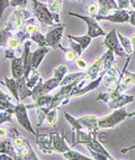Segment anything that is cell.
Segmentation results:
<instances>
[{"instance_id":"28","label":"cell","mask_w":135,"mask_h":160,"mask_svg":"<svg viewBox=\"0 0 135 160\" xmlns=\"http://www.w3.org/2000/svg\"><path fill=\"white\" fill-rule=\"evenodd\" d=\"M40 79H41V74L37 69H32V71L29 73L28 78L26 79V83H27L28 88H31V89L34 88V87L37 85L38 81H40Z\"/></svg>"},{"instance_id":"44","label":"cell","mask_w":135,"mask_h":160,"mask_svg":"<svg viewBox=\"0 0 135 160\" xmlns=\"http://www.w3.org/2000/svg\"><path fill=\"white\" fill-rule=\"evenodd\" d=\"M116 3H117L118 9H126V10H129V8H131L129 0H116Z\"/></svg>"},{"instance_id":"20","label":"cell","mask_w":135,"mask_h":160,"mask_svg":"<svg viewBox=\"0 0 135 160\" xmlns=\"http://www.w3.org/2000/svg\"><path fill=\"white\" fill-rule=\"evenodd\" d=\"M17 80V88H18V95H19V100H25L26 98L31 97V90L32 89L28 88L27 83H26V79L24 76L18 78Z\"/></svg>"},{"instance_id":"21","label":"cell","mask_w":135,"mask_h":160,"mask_svg":"<svg viewBox=\"0 0 135 160\" xmlns=\"http://www.w3.org/2000/svg\"><path fill=\"white\" fill-rule=\"evenodd\" d=\"M0 152L10 156V157L12 158V160L14 159L18 160L17 153H16L14 147H12V138H8V139H5V140L0 141Z\"/></svg>"},{"instance_id":"12","label":"cell","mask_w":135,"mask_h":160,"mask_svg":"<svg viewBox=\"0 0 135 160\" xmlns=\"http://www.w3.org/2000/svg\"><path fill=\"white\" fill-rule=\"evenodd\" d=\"M35 141L37 144L38 149L45 154H51L53 153L50 144V137H49V131L46 133H40V131L36 130V134H35Z\"/></svg>"},{"instance_id":"51","label":"cell","mask_w":135,"mask_h":160,"mask_svg":"<svg viewBox=\"0 0 135 160\" xmlns=\"http://www.w3.org/2000/svg\"><path fill=\"white\" fill-rule=\"evenodd\" d=\"M0 160H12V158L6 153H0Z\"/></svg>"},{"instance_id":"49","label":"cell","mask_w":135,"mask_h":160,"mask_svg":"<svg viewBox=\"0 0 135 160\" xmlns=\"http://www.w3.org/2000/svg\"><path fill=\"white\" fill-rule=\"evenodd\" d=\"M129 40H131V43H132L133 54H135V33H134V34L131 35V37H129Z\"/></svg>"},{"instance_id":"17","label":"cell","mask_w":135,"mask_h":160,"mask_svg":"<svg viewBox=\"0 0 135 160\" xmlns=\"http://www.w3.org/2000/svg\"><path fill=\"white\" fill-rule=\"evenodd\" d=\"M12 64H10V69H12V78L18 79L22 76H24V67H23V54H19L17 57H14L10 59Z\"/></svg>"},{"instance_id":"35","label":"cell","mask_w":135,"mask_h":160,"mask_svg":"<svg viewBox=\"0 0 135 160\" xmlns=\"http://www.w3.org/2000/svg\"><path fill=\"white\" fill-rule=\"evenodd\" d=\"M59 49L62 50L64 55V60L68 61V62H71V61H75V59L77 58V53H75L71 48H64L62 46V44H59Z\"/></svg>"},{"instance_id":"48","label":"cell","mask_w":135,"mask_h":160,"mask_svg":"<svg viewBox=\"0 0 135 160\" xmlns=\"http://www.w3.org/2000/svg\"><path fill=\"white\" fill-rule=\"evenodd\" d=\"M128 24L135 27V9L134 10H129V20Z\"/></svg>"},{"instance_id":"3","label":"cell","mask_w":135,"mask_h":160,"mask_svg":"<svg viewBox=\"0 0 135 160\" xmlns=\"http://www.w3.org/2000/svg\"><path fill=\"white\" fill-rule=\"evenodd\" d=\"M64 117L66 122L71 125L72 131H77V130H87L90 132L100 131V129L98 128V117L95 115H84L79 118H75L71 114L64 112Z\"/></svg>"},{"instance_id":"2","label":"cell","mask_w":135,"mask_h":160,"mask_svg":"<svg viewBox=\"0 0 135 160\" xmlns=\"http://www.w3.org/2000/svg\"><path fill=\"white\" fill-rule=\"evenodd\" d=\"M33 17V14L29 12L27 7L19 6L14 8V12L10 15L8 22H7L5 29L10 33H17L18 31L23 28L24 25L26 24V22Z\"/></svg>"},{"instance_id":"16","label":"cell","mask_w":135,"mask_h":160,"mask_svg":"<svg viewBox=\"0 0 135 160\" xmlns=\"http://www.w3.org/2000/svg\"><path fill=\"white\" fill-rule=\"evenodd\" d=\"M118 9L116 0H98V12L99 16L109 15L112 10Z\"/></svg>"},{"instance_id":"46","label":"cell","mask_w":135,"mask_h":160,"mask_svg":"<svg viewBox=\"0 0 135 160\" xmlns=\"http://www.w3.org/2000/svg\"><path fill=\"white\" fill-rule=\"evenodd\" d=\"M90 153L92 154V159H96V160H108L107 159V157L105 156V154L100 153V152L98 151H94V150H90Z\"/></svg>"},{"instance_id":"32","label":"cell","mask_w":135,"mask_h":160,"mask_svg":"<svg viewBox=\"0 0 135 160\" xmlns=\"http://www.w3.org/2000/svg\"><path fill=\"white\" fill-rule=\"evenodd\" d=\"M61 81L56 78L52 77L50 79H47L46 81H43V87H44V90H45L46 94H50V92L52 90H54L56 89L59 86H60Z\"/></svg>"},{"instance_id":"8","label":"cell","mask_w":135,"mask_h":160,"mask_svg":"<svg viewBox=\"0 0 135 160\" xmlns=\"http://www.w3.org/2000/svg\"><path fill=\"white\" fill-rule=\"evenodd\" d=\"M49 137H50V144H51L52 151L56 152V153H63V152L68 151L71 147L68 144L65 140V132L61 134L58 131H49Z\"/></svg>"},{"instance_id":"30","label":"cell","mask_w":135,"mask_h":160,"mask_svg":"<svg viewBox=\"0 0 135 160\" xmlns=\"http://www.w3.org/2000/svg\"><path fill=\"white\" fill-rule=\"evenodd\" d=\"M66 36L71 37L72 40H75V42H78V43L80 44L81 46H82V49L86 50L88 46L90 45V43H91V37L89 36V35H81V36H75V35H71V34H68Z\"/></svg>"},{"instance_id":"7","label":"cell","mask_w":135,"mask_h":160,"mask_svg":"<svg viewBox=\"0 0 135 160\" xmlns=\"http://www.w3.org/2000/svg\"><path fill=\"white\" fill-rule=\"evenodd\" d=\"M101 45L105 46L107 50H110L112 52H114V54L118 55V57H124L126 55V53L124 52L123 48L121 45V42L118 40L117 36V31L115 28H113L109 33H107L105 35V38L101 42Z\"/></svg>"},{"instance_id":"11","label":"cell","mask_w":135,"mask_h":160,"mask_svg":"<svg viewBox=\"0 0 135 160\" xmlns=\"http://www.w3.org/2000/svg\"><path fill=\"white\" fill-rule=\"evenodd\" d=\"M31 45H32V41L26 40L24 42L23 48V67H24V77L27 79L32 71V52H31Z\"/></svg>"},{"instance_id":"1","label":"cell","mask_w":135,"mask_h":160,"mask_svg":"<svg viewBox=\"0 0 135 160\" xmlns=\"http://www.w3.org/2000/svg\"><path fill=\"white\" fill-rule=\"evenodd\" d=\"M32 3V14L41 25L54 26L61 23L60 15H54L51 12L47 5L38 0H29Z\"/></svg>"},{"instance_id":"55","label":"cell","mask_w":135,"mask_h":160,"mask_svg":"<svg viewBox=\"0 0 135 160\" xmlns=\"http://www.w3.org/2000/svg\"><path fill=\"white\" fill-rule=\"evenodd\" d=\"M0 153H1V152H0Z\"/></svg>"},{"instance_id":"18","label":"cell","mask_w":135,"mask_h":160,"mask_svg":"<svg viewBox=\"0 0 135 160\" xmlns=\"http://www.w3.org/2000/svg\"><path fill=\"white\" fill-rule=\"evenodd\" d=\"M50 48H40L38 46L37 49L35 50L34 52H32V68L33 69H37L41 66L42 61L44 60L45 55L49 53Z\"/></svg>"},{"instance_id":"27","label":"cell","mask_w":135,"mask_h":160,"mask_svg":"<svg viewBox=\"0 0 135 160\" xmlns=\"http://www.w3.org/2000/svg\"><path fill=\"white\" fill-rule=\"evenodd\" d=\"M64 159H68V160H89L92 159L90 157H87L84 154H82L81 152H78L75 150H72V149H69L68 151L63 152L62 153Z\"/></svg>"},{"instance_id":"42","label":"cell","mask_w":135,"mask_h":160,"mask_svg":"<svg viewBox=\"0 0 135 160\" xmlns=\"http://www.w3.org/2000/svg\"><path fill=\"white\" fill-rule=\"evenodd\" d=\"M12 34V33L6 31L5 28H3L2 31H0V48H1V46H5V43H6L7 38H8Z\"/></svg>"},{"instance_id":"36","label":"cell","mask_w":135,"mask_h":160,"mask_svg":"<svg viewBox=\"0 0 135 160\" xmlns=\"http://www.w3.org/2000/svg\"><path fill=\"white\" fill-rule=\"evenodd\" d=\"M68 70H69L68 67L64 66V64L56 67V68H54V70H53V77L59 79L60 81H62V80L64 79V77L68 74Z\"/></svg>"},{"instance_id":"39","label":"cell","mask_w":135,"mask_h":160,"mask_svg":"<svg viewBox=\"0 0 135 160\" xmlns=\"http://www.w3.org/2000/svg\"><path fill=\"white\" fill-rule=\"evenodd\" d=\"M12 113L6 111V109H1L0 111V125L3 123H12Z\"/></svg>"},{"instance_id":"19","label":"cell","mask_w":135,"mask_h":160,"mask_svg":"<svg viewBox=\"0 0 135 160\" xmlns=\"http://www.w3.org/2000/svg\"><path fill=\"white\" fill-rule=\"evenodd\" d=\"M18 160H38L40 158L36 156L35 151L33 150V148L31 147L29 142H27L23 148L20 149L19 151L17 152Z\"/></svg>"},{"instance_id":"6","label":"cell","mask_w":135,"mask_h":160,"mask_svg":"<svg viewBox=\"0 0 135 160\" xmlns=\"http://www.w3.org/2000/svg\"><path fill=\"white\" fill-rule=\"evenodd\" d=\"M27 111H28V108L26 107L25 104H23L22 102H18V103L15 105L14 115H15V117H16V120H17L18 124H19L23 129H25L28 133H31V134H33L35 137L36 131L33 129L32 122L29 120Z\"/></svg>"},{"instance_id":"54","label":"cell","mask_w":135,"mask_h":160,"mask_svg":"<svg viewBox=\"0 0 135 160\" xmlns=\"http://www.w3.org/2000/svg\"><path fill=\"white\" fill-rule=\"evenodd\" d=\"M68 1H73V0H68ZM77 1H81V2H84L87 0H77Z\"/></svg>"},{"instance_id":"34","label":"cell","mask_w":135,"mask_h":160,"mask_svg":"<svg viewBox=\"0 0 135 160\" xmlns=\"http://www.w3.org/2000/svg\"><path fill=\"white\" fill-rule=\"evenodd\" d=\"M44 122L49 126H53V128H54L56 122H58V109L56 108L51 109V111L47 113V115H46Z\"/></svg>"},{"instance_id":"38","label":"cell","mask_w":135,"mask_h":160,"mask_svg":"<svg viewBox=\"0 0 135 160\" xmlns=\"http://www.w3.org/2000/svg\"><path fill=\"white\" fill-rule=\"evenodd\" d=\"M16 133H17V131L15 129L8 130L7 128H3V126L0 125V141L8 139V138H12L14 134H16Z\"/></svg>"},{"instance_id":"9","label":"cell","mask_w":135,"mask_h":160,"mask_svg":"<svg viewBox=\"0 0 135 160\" xmlns=\"http://www.w3.org/2000/svg\"><path fill=\"white\" fill-rule=\"evenodd\" d=\"M64 28H65L64 24H56V25L53 26V28L50 29L45 34L46 42H47V45H49L50 49H59V44L61 43L62 37H63Z\"/></svg>"},{"instance_id":"4","label":"cell","mask_w":135,"mask_h":160,"mask_svg":"<svg viewBox=\"0 0 135 160\" xmlns=\"http://www.w3.org/2000/svg\"><path fill=\"white\" fill-rule=\"evenodd\" d=\"M128 117V113L125 109V107H121L113 112L112 114L106 115V116L99 117L98 118V128L100 130L112 129L115 128L123 121H125Z\"/></svg>"},{"instance_id":"10","label":"cell","mask_w":135,"mask_h":160,"mask_svg":"<svg viewBox=\"0 0 135 160\" xmlns=\"http://www.w3.org/2000/svg\"><path fill=\"white\" fill-rule=\"evenodd\" d=\"M97 20H105V22H109L113 24H126L129 20V10L126 9H116L114 10L113 14L106 15V16H99L95 15L92 16Z\"/></svg>"},{"instance_id":"5","label":"cell","mask_w":135,"mask_h":160,"mask_svg":"<svg viewBox=\"0 0 135 160\" xmlns=\"http://www.w3.org/2000/svg\"><path fill=\"white\" fill-rule=\"evenodd\" d=\"M68 15L72 16V17L79 18L82 22H84L87 25V35H89L91 38H96V37H99V36H105L107 34L106 32L101 28V26L99 25L98 20L95 19L94 17H91V16H89V15L86 16V15H81L73 12H69Z\"/></svg>"},{"instance_id":"47","label":"cell","mask_w":135,"mask_h":160,"mask_svg":"<svg viewBox=\"0 0 135 160\" xmlns=\"http://www.w3.org/2000/svg\"><path fill=\"white\" fill-rule=\"evenodd\" d=\"M108 134L107 133H104V132H99L98 131V133H97V138H98V140H99V142H106L107 141V139H108Z\"/></svg>"},{"instance_id":"25","label":"cell","mask_w":135,"mask_h":160,"mask_svg":"<svg viewBox=\"0 0 135 160\" xmlns=\"http://www.w3.org/2000/svg\"><path fill=\"white\" fill-rule=\"evenodd\" d=\"M15 105H16V104L12 103V98L9 97L6 92H3L2 90L0 89V106H2L6 111L10 112V113H12V114H14Z\"/></svg>"},{"instance_id":"41","label":"cell","mask_w":135,"mask_h":160,"mask_svg":"<svg viewBox=\"0 0 135 160\" xmlns=\"http://www.w3.org/2000/svg\"><path fill=\"white\" fill-rule=\"evenodd\" d=\"M86 10H87V14L92 17V16L97 15V12H98V5H97V3H95V2H90L89 5H87Z\"/></svg>"},{"instance_id":"26","label":"cell","mask_w":135,"mask_h":160,"mask_svg":"<svg viewBox=\"0 0 135 160\" xmlns=\"http://www.w3.org/2000/svg\"><path fill=\"white\" fill-rule=\"evenodd\" d=\"M117 36H118V40L121 42V45L123 48L124 52L126 53V55H133V48H132V43H131V40H129V37H126L122 35L121 33H118L117 32Z\"/></svg>"},{"instance_id":"50","label":"cell","mask_w":135,"mask_h":160,"mask_svg":"<svg viewBox=\"0 0 135 160\" xmlns=\"http://www.w3.org/2000/svg\"><path fill=\"white\" fill-rule=\"evenodd\" d=\"M135 149V144L134 146H131V147H127V148H125V149H122V153L123 154H125V153H127L128 151H131V150H134Z\"/></svg>"},{"instance_id":"24","label":"cell","mask_w":135,"mask_h":160,"mask_svg":"<svg viewBox=\"0 0 135 160\" xmlns=\"http://www.w3.org/2000/svg\"><path fill=\"white\" fill-rule=\"evenodd\" d=\"M101 60H103V72H105L110 68V67L116 63L115 61V54L114 52H112L110 50H107L103 55H101Z\"/></svg>"},{"instance_id":"31","label":"cell","mask_w":135,"mask_h":160,"mask_svg":"<svg viewBox=\"0 0 135 160\" xmlns=\"http://www.w3.org/2000/svg\"><path fill=\"white\" fill-rule=\"evenodd\" d=\"M22 29H23L27 35H29V37H31L32 34H34V33L40 31V25H37V24L35 23L34 19H33V17H32L31 19H28L27 22H26V24L24 25V27Z\"/></svg>"},{"instance_id":"29","label":"cell","mask_w":135,"mask_h":160,"mask_svg":"<svg viewBox=\"0 0 135 160\" xmlns=\"http://www.w3.org/2000/svg\"><path fill=\"white\" fill-rule=\"evenodd\" d=\"M63 1L64 0H47L46 5L51 12H53L54 15H60L62 7H63Z\"/></svg>"},{"instance_id":"14","label":"cell","mask_w":135,"mask_h":160,"mask_svg":"<svg viewBox=\"0 0 135 160\" xmlns=\"http://www.w3.org/2000/svg\"><path fill=\"white\" fill-rule=\"evenodd\" d=\"M134 100V96L133 95H126V94H122L117 97L110 99L107 105L110 109H117L121 108V107H125L126 105L131 104Z\"/></svg>"},{"instance_id":"45","label":"cell","mask_w":135,"mask_h":160,"mask_svg":"<svg viewBox=\"0 0 135 160\" xmlns=\"http://www.w3.org/2000/svg\"><path fill=\"white\" fill-rule=\"evenodd\" d=\"M8 7H10V1L9 0H0V19L2 18L3 12Z\"/></svg>"},{"instance_id":"53","label":"cell","mask_w":135,"mask_h":160,"mask_svg":"<svg viewBox=\"0 0 135 160\" xmlns=\"http://www.w3.org/2000/svg\"><path fill=\"white\" fill-rule=\"evenodd\" d=\"M133 116H135V111L132 112V113H128V117H133Z\"/></svg>"},{"instance_id":"43","label":"cell","mask_w":135,"mask_h":160,"mask_svg":"<svg viewBox=\"0 0 135 160\" xmlns=\"http://www.w3.org/2000/svg\"><path fill=\"white\" fill-rule=\"evenodd\" d=\"M10 1V7H19V6H24V7H27L28 5L29 0H9Z\"/></svg>"},{"instance_id":"13","label":"cell","mask_w":135,"mask_h":160,"mask_svg":"<svg viewBox=\"0 0 135 160\" xmlns=\"http://www.w3.org/2000/svg\"><path fill=\"white\" fill-rule=\"evenodd\" d=\"M101 71H103V60H101V57L95 58L86 70V79H96L101 73Z\"/></svg>"},{"instance_id":"15","label":"cell","mask_w":135,"mask_h":160,"mask_svg":"<svg viewBox=\"0 0 135 160\" xmlns=\"http://www.w3.org/2000/svg\"><path fill=\"white\" fill-rule=\"evenodd\" d=\"M104 72L101 71V73L98 76L96 79H92V80H89V82L87 83L86 86H84L81 89H79L78 92H75V94L72 95V98L73 97H81V96H84V95H86L87 92H90L91 90H94V89L98 88L99 87V85L101 83V81H103V77H104Z\"/></svg>"},{"instance_id":"23","label":"cell","mask_w":135,"mask_h":160,"mask_svg":"<svg viewBox=\"0 0 135 160\" xmlns=\"http://www.w3.org/2000/svg\"><path fill=\"white\" fill-rule=\"evenodd\" d=\"M51 103H52V95L45 94L43 96H41L40 98H37L34 103L26 105V107L28 109H36V108H40V107H44V106H49Z\"/></svg>"},{"instance_id":"37","label":"cell","mask_w":135,"mask_h":160,"mask_svg":"<svg viewBox=\"0 0 135 160\" xmlns=\"http://www.w3.org/2000/svg\"><path fill=\"white\" fill-rule=\"evenodd\" d=\"M66 37H68V42H69L70 48H71V49L77 53V57H81L82 53H84V50L82 49V46L78 43V42H75V40H72L71 37H69V36H66Z\"/></svg>"},{"instance_id":"40","label":"cell","mask_w":135,"mask_h":160,"mask_svg":"<svg viewBox=\"0 0 135 160\" xmlns=\"http://www.w3.org/2000/svg\"><path fill=\"white\" fill-rule=\"evenodd\" d=\"M75 66H77L79 69H81V70H87V68H88V66H89V63L87 62V60H84V58H81V57L75 58Z\"/></svg>"},{"instance_id":"22","label":"cell","mask_w":135,"mask_h":160,"mask_svg":"<svg viewBox=\"0 0 135 160\" xmlns=\"http://www.w3.org/2000/svg\"><path fill=\"white\" fill-rule=\"evenodd\" d=\"M0 83H2L8 88V90L10 92L12 96L15 98L16 102H20L19 100V95H18V88H17V80L15 78H5L3 81H0Z\"/></svg>"},{"instance_id":"33","label":"cell","mask_w":135,"mask_h":160,"mask_svg":"<svg viewBox=\"0 0 135 160\" xmlns=\"http://www.w3.org/2000/svg\"><path fill=\"white\" fill-rule=\"evenodd\" d=\"M29 40L32 41V42H35V43L37 44L40 48H47V46H49V45H47V42H46L45 35L42 34L40 31L31 35Z\"/></svg>"},{"instance_id":"52","label":"cell","mask_w":135,"mask_h":160,"mask_svg":"<svg viewBox=\"0 0 135 160\" xmlns=\"http://www.w3.org/2000/svg\"><path fill=\"white\" fill-rule=\"evenodd\" d=\"M129 2H131V6L135 9V0H129Z\"/></svg>"}]
</instances>
